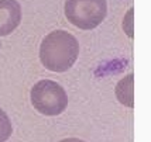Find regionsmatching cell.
<instances>
[{"label":"cell","instance_id":"obj_1","mask_svg":"<svg viewBox=\"0 0 151 142\" xmlns=\"http://www.w3.org/2000/svg\"><path fill=\"white\" fill-rule=\"evenodd\" d=\"M78 41L66 31H54L41 42L40 59L48 71L66 72L78 59Z\"/></svg>","mask_w":151,"mask_h":142},{"label":"cell","instance_id":"obj_2","mask_svg":"<svg viewBox=\"0 0 151 142\" xmlns=\"http://www.w3.org/2000/svg\"><path fill=\"white\" fill-rule=\"evenodd\" d=\"M106 13V0H66V19L81 30L98 27L105 20Z\"/></svg>","mask_w":151,"mask_h":142},{"label":"cell","instance_id":"obj_3","mask_svg":"<svg viewBox=\"0 0 151 142\" xmlns=\"http://www.w3.org/2000/svg\"><path fill=\"white\" fill-rule=\"evenodd\" d=\"M31 101L35 110L44 116H58L65 110L68 98L65 90L58 83L45 79L33 87Z\"/></svg>","mask_w":151,"mask_h":142},{"label":"cell","instance_id":"obj_4","mask_svg":"<svg viewBox=\"0 0 151 142\" xmlns=\"http://www.w3.org/2000/svg\"><path fill=\"white\" fill-rule=\"evenodd\" d=\"M20 6L16 0H0V35H7L20 24Z\"/></svg>","mask_w":151,"mask_h":142},{"label":"cell","instance_id":"obj_5","mask_svg":"<svg viewBox=\"0 0 151 142\" xmlns=\"http://www.w3.org/2000/svg\"><path fill=\"white\" fill-rule=\"evenodd\" d=\"M12 134V127H10V121L6 117V114L0 110V141L7 139Z\"/></svg>","mask_w":151,"mask_h":142}]
</instances>
